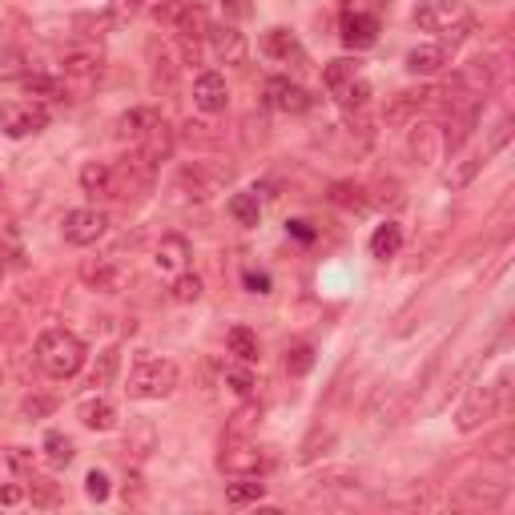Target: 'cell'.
Here are the masks:
<instances>
[{"mask_svg":"<svg viewBox=\"0 0 515 515\" xmlns=\"http://www.w3.org/2000/svg\"><path fill=\"white\" fill-rule=\"evenodd\" d=\"M37 359H41V367H45L49 379H73L85 367L89 351H85V342L73 330L53 326V330H45L37 338Z\"/></svg>","mask_w":515,"mask_h":515,"instance_id":"cell-1","label":"cell"},{"mask_svg":"<svg viewBox=\"0 0 515 515\" xmlns=\"http://www.w3.org/2000/svg\"><path fill=\"white\" fill-rule=\"evenodd\" d=\"M507 371L495 379V383H475L471 391H467V399L459 403V411H455V431L459 435H475L479 427H487L499 411H503V395H507Z\"/></svg>","mask_w":515,"mask_h":515,"instance_id":"cell-2","label":"cell"},{"mask_svg":"<svg viewBox=\"0 0 515 515\" xmlns=\"http://www.w3.org/2000/svg\"><path fill=\"white\" fill-rule=\"evenodd\" d=\"M230 182V169L222 174V169L206 165V161H190L178 169V178H174V198L182 206H206L218 198V190Z\"/></svg>","mask_w":515,"mask_h":515,"instance_id":"cell-3","label":"cell"},{"mask_svg":"<svg viewBox=\"0 0 515 515\" xmlns=\"http://www.w3.org/2000/svg\"><path fill=\"white\" fill-rule=\"evenodd\" d=\"M178 363L169 359H141L133 371H129V399H169L178 391Z\"/></svg>","mask_w":515,"mask_h":515,"instance_id":"cell-4","label":"cell"},{"mask_svg":"<svg viewBox=\"0 0 515 515\" xmlns=\"http://www.w3.org/2000/svg\"><path fill=\"white\" fill-rule=\"evenodd\" d=\"M218 471L222 475H262L266 455L258 451V443L250 435H226L222 451H218Z\"/></svg>","mask_w":515,"mask_h":515,"instance_id":"cell-5","label":"cell"},{"mask_svg":"<svg viewBox=\"0 0 515 515\" xmlns=\"http://www.w3.org/2000/svg\"><path fill=\"white\" fill-rule=\"evenodd\" d=\"M423 33H435L439 41L455 29V25H463V21H471V13L459 5V0H419L415 5V17H411Z\"/></svg>","mask_w":515,"mask_h":515,"instance_id":"cell-6","label":"cell"},{"mask_svg":"<svg viewBox=\"0 0 515 515\" xmlns=\"http://www.w3.org/2000/svg\"><path fill=\"white\" fill-rule=\"evenodd\" d=\"M101 69H105V57H101L93 45H77V49H69V53L61 57V85H65V93H69V85H77V89L97 85Z\"/></svg>","mask_w":515,"mask_h":515,"instance_id":"cell-7","label":"cell"},{"mask_svg":"<svg viewBox=\"0 0 515 515\" xmlns=\"http://www.w3.org/2000/svg\"><path fill=\"white\" fill-rule=\"evenodd\" d=\"M61 234L69 246H93L109 234V214L97 210V206H81V210H69L65 222H61Z\"/></svg>","mask_w":515,"mask_h":515,"instance_id":"cell-8","label":"cell"},{"mask_svg":"<svg viewBox=\"0 0 515 515\" xmlns=\"http://www.w3.org/2000/svg\"><path fill=\"white\" fill-rule=\"evenodd\" d=\"M49 125V109L41 101H21V105H5L0 109V133L21 141V137H33Z\"/></svg>","mask_w":515,"mask_h":515,"instance_id":"cell-9","label":"cell"},{"mask_svg":"<svg viewBox=\"0 0 515 515\" xmlns=\"http://www.w3.org/2000/svg\"><path fill=\"white\" fill-rule=\"evenodd\" d=\"M435 105H439V89H431V85H423V89H403V93H395V97L387 101L383 121H387V125H411V121H419V113H427V109H435Z\"/></svg>","mask_w":515,"mask_h":515,"instance_id":"cell-10","label":"cell"},{"mask_svg":"<svg viewBox=\"0 0 515 515\" xmlns=\"http://www.w3.org/2000/svg\"><path fill=\"white\" fill-rule=\"evenodd\" d=\"M77 274H81V282H85L89 290H97V294H117V290L129 282V270H125L113 254H105V258H81Z\"/></svg>","mask_w":515,"mask_h":515,"instance_id":"cell-11","label":"cell"},{"mask_svg":"<svg viewBox=\"0 0 515 515\" xmlns=\"http://www.w3.org/2000/svg\"><path fill=\"white\" fill-rule=\"evenodd\" d=\"M407 153H411L415 165H435L447 153L443 129L435 121H411V129H407Z\"/></svg>","mask_w":515,"mask_h":515,"instance_id":"cell-12","label":"cell"},{"mask_svg":"<svg viewBox=\"0 0 515 515\" xmlns=\"http://www.w3.org/2000/svg\"><path fill=\"white\" fill-rule=\"evenodd\" d=\"M206 45H210V53H214L222 65H242V61H246V53H250L246 33H242L238 25H230V21L214 25V29H210V37H206Z\"/></svg>","mask_w":515,"mask_h":515,"instance_id":"cell-13","label":"cell"},{"mask_svg":"<svg viewBox=\"0 0 515 515\" xmlns=\"http://www.w3.org/2000/svg\"><path fill=\"white\" fill-rule=\"evenodd\" d=\"M262 97H266V105L270 109H278V113H306L314 101H310V93L298 85V81H290V77H270L266 81V89H262Z\"/></svg>","mask_w":515,"mask_h":515,"instance_id":"cell-14","label":"cell"},{"mask_svg":"<svg viewBox=\"0 0 515 515\" xmlns=\"http://www.w3.org/2000/svg\"><path fill=\"white\" fill-rule=\"evenodd\" d=\"M194 105H198L202 113H226V105H230L226 77H222V73H214V69L198 73V77H194Z\"/></svg>","mask_w":515,"mask_h":515,"instance_id":"cell-15","label":"cell"},{"mask_svg":"<svg viewBox=\"0 0 515 515\" xmlns=\"http://www.w3.org/2000/svg\"><path fill=\"white\" fill-rule=\"evenodd\" d=\"M338 37H342V45H347V49H371L379 41V17L347 13V17H342V25H338Z\"/></svg>","mask_w":515,"mask_h":515,"instance_id":"cell-16","label":"cell"},{"mask_svg":"<svg viewBox=\"0 0 515 515\" xmlns=\"http://www.w3.org/2000/svg\"><path fill=\"white\" fill-rule=\"evenodd\" d=\"M137 149H141V153L161 169V161H169V157H174V149H178V129L161 117V121H157V125L137 141Z\"/></svg>","mask_w":515,"mask_h":515,"instance_id":"cell-17","label":"cell"},{"mask_svg":"<svg viewBox=\"0 0 515 515\" xmlns=\"http://www.w3.org/2000/svg\"><path fill=\"white\" fill-rule=\"evenodd\" d=\"M161 121V109H153V105H137V109H129V113H121L117 121H113V137L117 141H141L153 125Z\"/></svg>","mask_w":515,"mask_h":515,"instance_id":"cell-18","label":"cell"},{"mask_svg":"<svg viewBox=\"0 0 515 515\" xmlns=\"http://www.w3.org/2000/svg\"><path fill=\"white\" fill-rule=\"evenodd\" d=\"M153 262H157V270H165V274H182V270L190 266V242H186L182 234H161V242H157V250H153Z\"/></svg>","mask_w":515,"mask_h":515,"instance_id":"cell-19","label":"cell"},{"mask_svg":"<svg viewBox=\"0 0 515 515\" xmlns=\"http://www.w3.org/2000/svg\"><path fill=\"white\" fill-rule=\"evenodd\" d=\"M451 65V53L435 41V45H419V49H411L407 53V73L411 77H435V73H443Z\"/></svg>","mask_w":515,"mask_h":515,"instance_id":"cell-20","label":"cell"},{"mask_svg":"<svg viewBox=\"0 0 515 515\" xmlns=\"http://www.w3.org/2000/svg\"><path fill=\"white\" fill-rule=\"evenodd\" d=\"M149 61H153V65H149L153 89H157V93H161V89H165V93H174V89H178V57L169 53L165 45L153 41V45H149Z\"/></svg>","mask_w":515,"mask_h":515,"instance_id":"cell-21","label":"cell"},{"mask_svg":"<svg viewBox=\"0 0 515 515\" xmlns=\"http://www.w3.org/2000/svg\"><path fill=\"white\" fill-rule=\"evenodd\" d=\"M77 419H81V427H89V431H113L117 427V407L105 399V395H93V399H85L81 407H77Z\"/></svg>","mask_w":515,"mask_h":515,"instance_id":"cell-22","label":"cell"},{"mask_svg":"<svg viewBox=\"0 0 515 515\" xmlns=\"http://www.w3.org/2000/svg\"><path fill=\"white\" fill-rule=\"evenodd\" d=\"M210 29H214L210 13L198 5V0H186V9H182V13H178V21H174V33H178V37H186V41H206V37H210Z\"/></svg>","mask_w":515,"mask_h":515,"instance_id":"cell-23","label":"cell"},{"mask_svg":"<svg viewBox=\"0 0 515 515\" xmlns=\"http://www.w3.org/2000/svg\"><path fill=\"white\" fill-rule=\"evenodd\" d=\"M77 182L89 198H113V165L109 161H85Z\"/></svg>","mask_w":515,"mask_h":515,"instance_id":"cell-24","label":"cell"},{"mask_svg":"<svg viewBox=\"0 0 515 515\" xmlns=\"http://www.w3.org/2000/svg\"><path fill=\"white\" fill-rule=\"evenodd\" d=\"M262 53L274 57V61H286V65H290V61L302 65V57H306V53H302V41H298L290 29H270V33L262 37Z\"/></svg>","mask_w":515,"mask_h":515,"instance_id":"cell-25","label":"cell"},{"mask_svg":"<svg viewBox=\"0 0 515 515\" xmlns=\"http://www.w3.org/2000/svg\"><path fill=\"white\" fill-rule=\"evenodd\" d=\"M226 351L238 359V363H258L262 359V342H258V334L250 330V326H230V334H226Z\"/></svg>","mask_w":515,"mask_h":515,"instance_id":"cell-26","label":"cell"},{"mask_svg":"<svg viewBox=\"0 0 515 515\" xmlns=\"http://www.w3.org/2000/svg\"><path fill=\"white\" fill-rule=\"evenodd\" d=\"M326 202H330V206H338V210H347V214H367V210H371L367 190H363V186H355V182H334V186H330V194H326Z\"/></svg>","mask_w":515,"mask_h":515,"instance_id":"cell-27","label":"cell"},{"mask_svg":"<svg viewBox=\"0 0 515 515\" xmlns=\"http://www.w3.org/2000/svg\"><path fill=\"white\" fill-rule=\"evenodd\" d=\"M399 250H403V226L399 222L375 226V234H371V258L391 262V258H399Z\"/></svg>","mask_w":515,"mask_h":515,"instance_id":"cell-28","label":"cell"},{"mask_svg":"<svg viewBox=\"0 0 515 515\" xmlns=\"http://www.w3.org/2000/svg\"><path fill=\"white\" fill-rule=\"evenodd\" d=\"M157 451V427L149 423V419H137L133 427H129V435H125V455H133V463H141V459H149Z\"/></svg>","mask_w":515,"mask_h":515,"instance_id":"cell-29","label":"cell"},{"mask_svg":"<svg viewBox=\"0 0 515 515\" xmlns=\"http://www.w3.org/2000/svg\"><path fill=\"white\" fill-rule=\"evenodd\" d=\"M262 495H266V483H262V475H230V483H226V503H230V507L258 503Z\"/></svg>","mask_w":515,"mask_h":515,"instance_id":"cell-30","label":"cell"},{"mask_svg":"<svg viewBox=\"0 0 515 515\" xmlns=\"http://www.w3.org/2000/svg\"><path fill=\"white\" fill-rule=\"evenodd\" d=\"M503 495H507V483H495V479H471V483H463V503H471V507H499L503 503Z\"/></svg>","mask_w":515,"mask_h":515,"instance_id":"cell-31","label":"cell"},{"mask_svg":"<svg viewBox=\"0 0 515 515\" xmlns=\"http://www.w3.org/2000/svg\"><path fill=\"white\" fill-rule=\"evenodd\" d=\"M359 77H363L359 57H338V61H330V65L322 69V85H326V93H338L342 85H351V81H359Z\"/></svg>","mask_w":515,"mask_h":515,"instance_id":"cell-32","label":"cell"},{"mask_svg":"<svg viewBox=\"0 0 515 515\" xmlns=\"http://www.w3.org/2000/svg\"><path fill=\"white\" fill-rule=\"evenodd\" d=\"M25 499L41 511H53L61 503V483L49 479V475H29V487H25Z\"/></svg>","mask_w":515,"mask_h":515,"instance_id":"cell-33","label":"cell"},{"mask_svg":"<svg viewBox=\"0 0 515 515\" xmlns=\"http://www.w3.org/2000/svg\"><path fill=\"white\" fill-rule=\"evenodd\" d=\"M230 218H234L238 226H246V230H254V226L262 222V198H258V190H246V194H234V198H230Z\"/></svg>","mask_w":515,"mask_h":515,"instance_id":"cell-34","label":"cell"},{"mask_svg":"<svg viewBox=\"0 0 515 515\" xmlns=\"http://www.w3.org/2000/svg\"><path fill=\"white\" fill-rule=\"evenodd\" d=\"M117 367H121V351H117V347H105V351L97 355L93 371H89V387H93V391H105V387H113V379H117Z\"/></svg>","mask_w":515,"mask_h":515,"instance_id":"cell-35","label":"cell"},{"mask_svg":"<svg viewBox=\"0 0 515 515\" xmlns=\"http://www.w3.org/2000/svg\"><path fill=\"white\" fill-rule=\"evenodd\" d=\"M41 451H45V463H49V467H69L73 455H77V443H73L65 431H49L45 443H41Z\"/></svg>","mask_w":515,"mask_h":515,"instance_id":"cell-36","label":"cell"},{"mask_svg":"<svg viewBox=\"0 0 515 515\" xmlns=\"http://www.w3.org/2000/svg\"><path fill=\"white\" fill-rule=\"evenodd\" d=\"M25 93L33 97V101H61V97H69L65 93V85H61V77H45V73H25Z\"/></svg>","mask_w":515,"mask_h":515,"instance_id":"cell-37","label":"cell"},{"mask_svg":"<svg viewBox=\"0 0 515 515\" xmlns=\"http://www.w3.org/2000/svg\"><path fill=\"white\" fill-rule=\"evenodd\" d=\"M487 165V153H471V157H463L455 169H451V174H447V190L451 194H459V190H467L475 178H479V169Z\"/></svg>","mask_w":515,"mask_h":515,"instance_id":"cell-38","label":"cell"},{"mask_svg":"<svg viewBox=\"0 0 515 515\" xmlns=\"http://www.w3.org/2000/svg\"><path fill=\"white\" fill-rule=\"evenodd\" d=\"M178 145H190V149H214L218 145V133L206 125V121H186L182 129H178Z\"/></svg>","mask_w":515,"mask_h":515,"instance_id":"cell-39","label":"cell"},{"mask_svg":"<svg viewBox=\"0 0 515 515\" xmlns=\"http://www.w3.org/2000/svg\"><path fill=\"white\" fill-rule=\"evenodd\" d=\"M334 447V431L330 427H314L306 439H302V447H298V463H314L318 455H326Z\"/></svg>","mask_w":515,"mask_h":515,"instance_id":"cell-40","label":"cell"},{"mask_svg":"<svg viewBox=\"0 0 515 515\" xmlns=\"http://www.w3.org/2000/svg\"><path fill=\"white\" fill-rule=\"evenodd\" d=\"M206 294V282L198 278V274H190V270H182V274H174V286H169V298L174 302H198Z\"/></svg>","mask_w":515,"mask_h":515,"instance_id":"cell-41","label":"cell"},{"mask_svg":"<svg viewBox=\"0 0 515 515\" xmlns=\"http://www.w3.org/2000/svg\"><path fill=\"white\" fill-rule=\"evenodd\" d=\"M258 423H262V403H258V399H246V407H238V411H234V419H230L226 435H250Z\"/></svg>","mask_w":515,"mask_h":515,"instance_id":"cell-42","label":"cell"},{"mask_svg":"<svg viewBox=\"0 0 515 515\" xmlns=\"http://www.w3.org/2000/svg\"><path fill=\"white\" fill-rule=\"evenodd\" d=\"M226 387H230L238 399H254V391H258V379H254L250 363H238V367H230V371H226Z\"/></svg>","mask_w":515,"mask_h":515,"instance_id":"cell-43","label":"cell"},{"mask_svg":"<svg viewBox=\"0 0 515 515\" xmlns=\"http://www.w3.org/2000/svg\"><path fill=\"white\" fill-rule=\"evenodd\" d=\"M330 97H338V105H342V109H363V105L371 101V85L359 77V81L342 85V89H338V93H330Z\"/></svg>","mask_w":515,"mask_h":515,"instance_id":"cell-44","label":"cell"},{"mask_svg":"<svg viewBox=\"0 0 515 515\" xmlns=\"http://www.w3.org/2000/svg\"><path fill=\"white\" fill-rule=\"evenodd\" d=\"M141 9H145V0H109L105 17H109V25H113V29H125Z\"/></svg>","mask_w":515,"mask_h":515,"instance_id":"cell-45","label":"cell"},{"mask_svg":"<svg viewBox=\"0 0 515 515\" xmlns=\"http://www.w3.org/2000/svg\"><path fill=\"white\" fill-rule=\"evenodd\" d=\"M310 367H314V347H290L286 351V375L290 379H302V375H310Z\"/></svg>","mask_w":515,"mask_h":515,"instance_id":"cell-46","label":"cell"},{"mask_svg":"<svg viewBox=\"0 0 515 515\" xmlns=\"http://www.w3.org/2000/svg\"><path fill=\"white\" fill-rule=\"evenodd\" d=\"M57 411V399H49V395H29L25 403H21V415L25 419H49Z\"/></svg>","mask_w":515,"mask_h":515,"instance_id":"cell-47","label":"cell"},{"mask_svg":"<svg viewBox=\"0 0 515 515\" xmlns=\"http://www.w3.org/2000/svg\"><path fill=\"white\" fill-rule=\"evenodd\" d=\"M109 491H113V487H109V475H105L101 467H93V471L85 475V495H89L93 503H105V499H109Z\"/></svg>","mask_w":515,"mask_h":515,"instance_id":"cell-48","label":"cell"},{"mask_svg":"<svg viewBox=\"0 0 515 515\" xmlns=\"http://www.w3.org/2000/svg\"><path fill=\"white\" fill-rule=\"evenodd\" d=\"M314 483L318 487H359V471H322Z\"/></svg>","mask_w":515,"mask_h":515,"instance_id":"cell-49","label":"cell"},{"mask_svg":"<svg viewBox=\"0 0 515 515\" xmlns=\"http://www.w3.org/2000/svg\"><path fill=\"white\" fill-rule=\"evenodd\" d=\"M33 451L29 447H9V467L17 471V475H33Z\"/></svg>","mask_w":515,"mask_h":515,"instance_id":"cell-50","label":"cell"},{"mask_svg":"<svg viewBox=\"0 0 515 515\" xmlns=\"http://www.w3.org/2000/svg\"><path fill=\"white\" fill-rule=\"evenodd\" d=\"M242 282H246V290H250V294H270V286H274L266 270H246V274H242Z\"/></svg>","mask_w":515,"mask_h":515,"instance_id":"cell-51","label":"cell"},{"mask_svg":"<svg viewBox=\"0 0 515 515\" xmlns=\"http://www.w3.org/2000/svg\"><path fill=\"white\" fill-rule=\"evenodd\" d=\"M202 45H206V41H186V37H178L182 65H202Z\"/></svg>","mask_w":515,"mask_h":515,"instance_id":"cell-52","label":"cell"},{"mask_svg":"<svg viewBox=\"0 0 515 515\" xmlns=\"http://www.w3.org/2000/svg\"><path fill=\"white\" fill-rule=\"evenodd\" d=\"M507 137H511V117H503V121L495 125V133H491V141H487V149H483V153H499V149L507 145Z\"/></svg>","mask_w":515,"mask_h":515,"instance_id":"cell-53","label":"cell"},{"mask_svg":"<svg viewBox=\"0 0 515 515\" xmlns=\"http://www.w3.org/2000/svg\"><path fill=\"white\" fill-rule=\"evenodd\" d=\"M121 495H125V503H137V499L145 495V487H141V475H137V471H129V475H125V483H121Z\"/></svg>","mask_w":515,"mask_h":515,"instance_id":"cell-54","label":"cell"},{"mask_svg":"<svg viewBox=\"0 0 515 515\" xmlns=\"http://www.w3.org/2000/svg\"><path fill=\"white\" fill-rule=\"evenodd\" d=\"M17 503H25V487L21 483H5V487H0V507H17Z\"/></svg>","mask_w":515,"mask_h":515,"instance_id":"cell-55","label":"cell"},{"mask_svg":"<svg viewBox=\"0 0 515 515\" xmlns=\"http://www.w3.org/2000/svg\"><path fill=\"white\" fill-rule=\"evenodd\" d=\"M222 9H226V17H234V21H242V17H250V13H254L250 0H222Z\"/></svg>","mask_w":515,"mask_h":515,"instance_id":"cell-56","label":"cell"},{"mask_svg":"<svg viewBox=\"0 0 515 515\" xmlns=\"http://www.w3.org/2000/svg\"><path fill=\"white\" fill-rule=\"evenodd\" d=\"M286 230H290L294 238H302V242H310V238H314V230H310V222H302V218H294V222H286Z\"/></svg>","mask_w":515,"mask_h":515,"instance_id":"cell-57","label":"cell"},{"mask_svg":"<svg viewBox=\"0 0 515 515\" xmlns=\"http://www.w3.org/2000/svg\"><path fill=\"white\" fill-rule=\"evenodd\" d=\"M483 5H499V0H483Z\"/></svg>","mask_w":515,"mask_h":515,"instance_id":"cell-58","label":"cell"},{"mask_svg":"<svg viewBox=\"0 0 515 515\" xmlns=\"http://www.w3.org/2000/svg\"><path fill=\"white\" fill-rule=\"evenodd\" d=\"M0 278H5V262H0Z\"/></svg>","mask_w":515,"mask_h":515,"instance_id":"cell-59","label":"cell"},{"mask_svg":"<svg viewBox=\"0 0 515 515\" xmlns=\"http://www.w3.org/2000/svg\"><path fill=\"white\" fill-rule=\"evenodd\" d=\"M0 379H5V371H0Z\"/></svg>","mask_w":515,"mask_h":515,"instance_id":"cell-60","label":"cell"}]
</instances>
